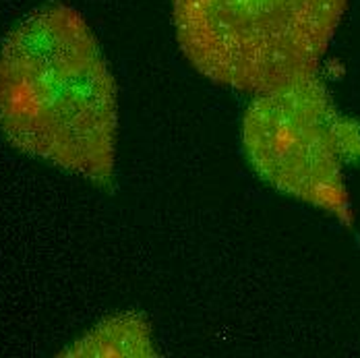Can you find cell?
<instances>
[{
  "mask_svg": "<svg viewBox=\"0 0 360 358\" xmlns=\"http://www.w3.org/2000/svg\"><path fill=\"white\" fill-rule=\"evenodd\" d=\"M63 357H155L151 327L143 315L106 317L65 348Z\"/></svg>",
  "mask_w": 360,
  "mask_h": 358,
  "instance_id": "cell-4",
  "label": "cell"
},
{
  "mask_svg": "<svg viewBox=\"0 0 360 358\" xmlns=\"http://www.w3.org/2000/svg\"><path fill=\"white\" fill-rule=\"evenodd\" d=\"M348 0H172L184 58L245 94L315 77Z\"/></svg>",
  "mask_w": 360,
  "mask_h": 358,
  "instance_id": "cell-2",
  "label": "cell"
},
{
  "mask_svg": "<svg viewBox=\"0 0 360 358\" xmlns=\"http://www.w3.org/2000/svg\"><path fill=\"white\" fill-rule=\"evenodd\" d=\"M243 147L267 184L352 222L346 166L360 160V124L338 110L319 75L255 94L243 120Z\"/></svg>",
  "mask_w": 360,
  "mask_h": 358,
  "instance_id": "cell-3",
  "label": "cell"
},
{
  "mask_svg": "<svg viewBox=\"0 0 360 358\" xmlns=\"http://www.w3.org/2000/svg\"><path fill=\"white\" fill-rule=\"evenodd\" d=\"M0 131L17 151L106 186L116 170L118 91L96 34L54 2L0 41Z\"/></svg>",
  "mask_w": 360,
  "mask_h": 358,
  "instance_id": "cell-1",
  "label": "cell"
}]
</instances>
